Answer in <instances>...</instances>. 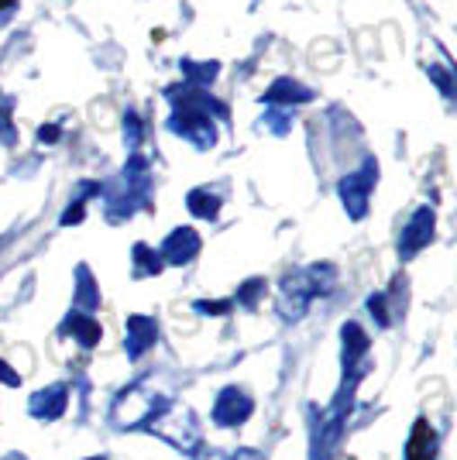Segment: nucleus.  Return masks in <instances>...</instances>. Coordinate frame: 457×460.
<instances>
[{"label":"nucleus","instance_id":"1","mask_svg":"<svg viewBox=\"0 0 457 460\" xmlns=\"http://www.w3.org/2000/svg\"><path fill=\"white\" fill-rule=\"evenodd\" d=\"M100 196H103V217H107V224H128L131 217L148 210L155 196L152 162L141 152L128 155L124 169L117 172V179L103 182Z\"/></svg>","mask_w":457,"mask_h":460},{"label":"nucleus","instance_id":"2","mask_svg":"<svg viewBox=\"0 0 457 460\" xmlns=\"http://www.w3.org/2000/svg\"><path fill=\"white\" fill-rule=\"evenodd\" d=\"M337 286V269L330 261H317V265H306V269H292L282 275L279 292H275V309H279V320L282 323H300L313 299H324Z\"/></svg>","mask_w":457,"mask_h":460},{"label":"nucleus","instance_id":"3","mask_svg":"<svg viewBox=\"0 0 457 460\" xmlns=\"http://www.w3.org/2000/svg\"><path fill=\"white\" fill-rule=\"evenodd\" d=\"M358 385L362 378H344L341 392L334 395V402L327 405L324 412L309 422V460H334L347 433V420H351V409H354V395H358Z\"/></svg>","mask_w":457,"mask_h":460},{"label":"nucleus","instance_id":"4","mask_svg":"<svg viewBox=\"0 0 457 460\" xmlns=\"http://www.w3.org/2000/svg\"><path fill=\"white\" fill-rule=\"evenodd\" d=\"M172 405L169 395L158 392H145V378H138L134 385H128L111 405V422L117 429H148L166 409Z\"/></svg>","mask_w":457,"mask_h":460},{"label":"nucleus","instance_id":"5","mask_svg":"<svg viewBox=\"0 0 457 460\" xmlns=\"http://www.w3.org/2000/svg\"><path fill=\"white\" fill-rule=\"evenodd\" d=\"M379 158L375 155H364L362 165L344 172L337 179V199H341L347 220H364L368 217V207H372V196H375V186H379Z\"/></svg>","mask_w":457,"mask_h":460},{"label":"nucleus","instance_id":"6","mask_svg":"<svg viewBox=\"0 0 457 460\" xmlns=\"http://www.w3.org/2000/svg\"><path fill=\"white\" fill-rule=\"evenodd\" d=\"M145 433H158L162 440H169L186 457H196V450L203 447V429H200V420H196V412H193L190 405L172 402Z\"/></svg>","mask_w":457,"mask_h":460},{"label":"nucleus","instance_id":"7","mask_svg":"<svg viewBox=\"0 0 457 460\" xmlns=\"http://www.w3.org/2000/svg\"><path fill=\"white\" fill-rule=\"evenodd\" d=\"M166 131L183 137L196 152H213L217 141H220L217 120L210 114H203V111H190V107H172L169 120H166Z\"/></svg>","mask_w":457,"mask_h":460},{"label":"nucleus","instance_id":"8","mask_svg":"<svg viewBox=\"0 0 457 460\" xmlns=\"http://www.w3.org/2000/svg\"><path fill=\"white\" fill-rule=\"evenodd\" d=\"M437 237V210L434 207H417L409 213V220L402 224L396 251H399V261H413L419 251H426Z\"/></svg>","mask_w":457,"mask_h":460},{"label":"nucleus","instance_id":"9","mask_svg":"<svg viewBox=\"0 0 457 460\" xmlns=\"http://www.w3.org/2000/svg\"><path fill=\"white\" fill-rule=\"evenodd\" d=\"M368 350H372V337L358 320H347L341 326V367L344 378H364V371L372 367L368 361Z\"/></svg>","mask_w":457,"mask_h":460},{"label":"nucleus","instance_id":"10","mask_svg":"<svg viewBox=\"0 0 457 460\" xmlns=\"http://www.w3.org/2000/svg\"><path fill=\"white\" fill-rule=\"evenodd\" d=\"M406 275H396L392 279V286L385 288V292H372L368 299H364V309H368V316L375 320L379 330H389L392 323H399L402 313H406Z\"/></svg>","mask_w":457,"mask_h":460},{"label":"nucleus","instance_id":"11","mask_svg":"<svg viewBox=\"0 0 457 460\" xmlns=\"http://www.w3.org/2000/svg\"><path fill=\"white\" fill-rule=\"evenodd\" d=\"M251 412H255V402H251L248 392L237 388V385H228V388L217 392V402L210 409V420L217 422L220 429H237V426H245L251 420Z\"/></svg>","mask_w":457,"mask_h":460},{"label":"nucleus","instance_id":"12","mask_svg":"<svg viewBox=\"0 0 457 460\" xmlns=\"http://www.w3.org/2000/svg\"><path fill=\"white\" fill-rule=\"evenodd\" d=\"M162 93H166V100H169L172 107L203 111V114H210L217 124H224V120L230 117V107L224 103V100H217V96L207 93V90H196V86H190V83H169Z\"/></svg>","mask_w":457,"mask_h":460},{"label":"nucleus","instance_id":"13","mask_svg":"<svg viewBox=\"0 0 457 460\" xmlns=\"http://www.w3.org/2000/svg\"><path fill=\"white\" fill-rule=\"evenodd\" d=\"M158 344V320L148 313H131L124 320V354L128 361H141Z\"/></svg>","mask_w":457,"mask_h":460},{"label":"nucleus","instance_id":"14","mask_svg":"<svg viewBox=\"0 0 457 460\" xmlns=\"http://www.w3.org/2000/svg\"><path fill=\"white\" fill-rule=\"evenodd\" d=\"M200 248H203V237H200L193 227H172L169 237L162 241L158 254H162V261L172 265V269H186V265L196 261Z\"/></svg>","mask_w":457,"mask_h":460},{"label":"nucleus","instance_id":"15","mask_svg":"<svg viewBox=\"0 0 457 460\" xmlns=\"http://www.w3.org/2000/svg\"><path fill=\"white\" fill-rule=\"evenodd\" d=\"M258 100H262V107H282V111H292V107H306V103H313L317 93H313L306 83H300V79L279 76V79H272V83H268L265 93L258 96Z\"/></svg>","mask_w":457,"mask_h":460},{"label":"nucleus","instance_id":"16","mask_svg":"<svg viewBox=\"0 0 457 460\" xmlns=\"http://www.w3.org/2000/svg\"><path fill=\"white\" fill-rule=\"evenodd\" d=\"M66 409H69V385L66 382H56V385H49V388H41V392L31 395V402H28V412L39 422L62 420Z\"/></svg>","mask_w":457,"mask_h":460},{"label":"nucleus","instance_id":"17","mask_svg":"<svg viewBox=\"0 0 457 460\" xmlns=\"http://www.w3.org/2000/svg\"><path fill=\"white\" fill-rule=\"evenodd\" d=\"M58 337H73L83 350H94V347L100 344V337H103V326H100V320H94L90 313L69 309L66 320L58 323Z\"/></svg>","mask_w":457,"mask_h":460},{"label":"nucleus","instance_id":"18","mask_svg":"<svg viewBox=\"0 0 457 460\" xmlns=\"http://www.w3.org/2000/svg\"><path fill=\"white\" fill-rule=\"evenodd\" d=\"M100 192H103V182H96V179H83V182H76V190H73V196H69L66 210L58 213V227L83 224V217H86V203L96 199Z\"/></svg>","mask_w":457,"mask_h":460},{"label":"nucleus","instance_id":"19","mask_svg":"<svg viewBox=\"0 0 457 460\" xmlns=\"http://www.w3.org/2000/svg\"><path fill=\"white\" fill-rule=\"evenodd\" d=\"M437 450H440L437 429H434L430 422L419 416V420L413 422L409 440H406V457H402V460H437Z\"/></svg>","mask_w":457,"mask_h":460},{"label":"nucleus","instance_id":"20","mask_svg":"<svg viewBox=\"0 0 457 460\" xmlns=\"http://www.w3.org/2000/svg\"><path fill=\"white\" fill-rule=\"evenodd\" d=\"M220 207H224V192L217 186H196V190L186 192V210L196 217V220H207L213 224L220 217Z\"/></svg>","mask_w":457,"mask_h":460},{"label":"nucleus","instance_id":"21","mask_svg":"<svg viewBox=\"0 0 457 460\" xmlns=\"http://www.w3.org/2000/svg\"><path fill=\"white\" fill-rule=\"evenodd\" d=\"M179 73H183V83H190L196 90H210L220 79V62L217 58H179Z\"/></svg>","mask_w":457,"mask_h":460},{"label":"nucleus","instance_id":"22","mask_svg":"<svg viewBox=\"0 0 457 460\" xmlns=\"http://www.w3.org/2000/svg\"><path fill=\"white\" fill-rule=\"evenodd\" d=\"M73 309H79V313H90V316H94L96 309H100V286L94 282V271L86 269V265H79V269H76Z\"/></svg>","mask_w":457,"mask_h":460},{"label":"nucleus","instance_id":"23","mask_svg":"<svg viewBox=\"0 0 457 460\" xmlns=\"http://www.w3.org/2000/svg\"><path fill=\"white\" fill-rule=\"evenodd\" d=\"M162 271H166V261H162L158 248L145 244V241H138V244L131 248V275L134 279H155V275H162Z\"/></svg>","mask_w":457,"mask_h":460},{"label":"nucleus","instance_id":"24","mask_svg":"<svg viewBox=\"0 0 457 460\" xmlns=\"http://www.w3.org/2000/svg\"><path fill=\"white\" fill-rule=\"evenodd\" d=\"M145 135H148V124H145V117L138 114L134 107H128V111L121 114V137H124V148H128V155H134L138 148H141Z\"/></svg>","mask_w":457,"mask_h":460},{"label":"nucleus","instance_id":"25","mask_svg":"<svg viewBox=\"0 0 457 460\" xmlns=\"http://www.w3.org/2000/svg\"><path fill=\"white\" fill-rule=\"evenodd\" d=\"M18 100L0 90V148H18V124H14Z\"/></svg>","mask_w":457,"mask_h":460},{"label":"nucleus","instance_id":"26","mask_svg":"<svg viewBox=\"0 0 457 460\" xmlns=\"http://www.w3.org/2000/svg\"><path fill=\"white\" fill-rule=\"evenodd\" d=\"M265 292H268V282L262 279V275H255V279H248V282H241L237 286V292H234V306L237 309H248V313H255L258 309V303L265 299Z\"/></svg>","mask_w":457,"mask_h":460},{"label":"nucleus","instance_id":"27","mask_svg":"<svg viewBox=\"0 0 457 460\" xmlns=\"http://www.w3.org/2000/svg\"><path fill=\"white\" fill-rule=\"evenodd\" d=\"M423 73H426V79L437 86V93L444 96V100H454L457 79H454V69H451L447 62H426V66H423Z\"/></svg>","mask_w":457,"mask_h":460},{"label":"nucleus","instance_id":"28","mask_svg":"<svg viewBox=\"0 0 457 460\" xmlns=\"http://www.w3.org/2000/svg\"><path fill=\"white\" fill-rule=\"evenodd\" d=\"M292 124H296V120H292V111H282V107H268L265 114H262V128L275 137L292 135Z\"/></svg>","mask_w":457,"mask_h":460},{"label":"nucleus","instance_id":"29","mask_svg":"<svg viewBox=\"0 0 457 460\" xmlns=\"http://www.w3.org/2000/svg\"><path fill=\"white\" fill-rule=\"evenodd\" d=\"M234 303L230 299H196L193 303V313H200V316H228Z\"/></svg>","mask_w":457,"mask_h":460},{"label":"nucleus","instance_id":"30","mask_svg":"<svg viewBox=\"0 0 457 460\" xmlns=\"http://www.w3.org/2000/svg\"><path fill=\"white\" fill-rule=\"evenodd\" d=\"M35 137H39V145L52 148V145L62 141V124H41L39 131H35Z\"/></svg>","mask_w":457,"mask_h":460},{"label":"nucleus","instance_id":"31","mask_svg":"<svg viewBox=\"0 0 457 460\" xmlns=\"http://www.w3.org/2000/svg\"><path fill=\"white\" fill-rule=\"evenodd\" d=\"M0 382L11 385V388H18V385H21V375L11 365H7V361H0Z\"/></svg>","mask_w":457,"mask_h":460},{"label":"nucleus","instance_id":"32","mask_svg":"<svg viewBox=\"0 0 457 460\" xmlns=\"http://www.w3.org/2000/svg\"><path fill=\"white\" fill-rule=\"evenodd\" d=\"M14 14H18V0H4V4H0V28L14 18Z\"/></svg>","mask_w":457,"mask_h":460},{"label":"nucleus","instance_id":"33","mask_svg":"<svg viewBox=\"0 0 457 460\" xmlns=\"http://www.w3.org/2000/svg\"><path fill=\"white\" fill-rule=\"evenodd\" d=\"M230 460H265V457H262L258 450H251V447H241V450L230 454Z\"/></svg>","mask_w":457,"mask_h":460},{"label":"nucleus","instance_id":"34","mask_svg":"<svg viewBox=\"0 0 457 460\" xmlns=\"http://www.w3.org/2000/svg\"><path fill=\"white\" fill-rule=\"evenodd\" d=\"M4 460H28V457H24V454H7Z\"/></svg>","mask_w":457,"mask_h":460},{"label":"nucleus","instance_id":"35","mask_svg":"<svg viewBox=\"0 0 457 460\" xmlns=\"http://www.w3.org/2000/svg\"><path fill=\"white\" fill-rule=\"evenodd\" d=\"M86 460H107V457H86Z\"/></svg>","mask_w":457,"mask_h":460}]
</instances>
